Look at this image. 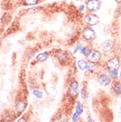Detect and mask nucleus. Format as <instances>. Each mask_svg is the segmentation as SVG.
<instances>
[{
    "label": "nucleus",
    "instance_id": "6ab92c4d",
    "mask_svg": "<svg viewBox=\"0 0 121 122\" xmlns=\"http://www.w3.org/2000/svg\"><path fill=\"white\" fill-rule=\"evenodd\" d=\"M33 95L36 98H38V99H42V96H43L42 92L40 91V90H38V89H34Z\"/></svg>",
    "mask_w": 121,
    "mask_h": 122
},
{
    "label": "nucleus",
    "instance_id": "f257e3e1",
    "mask_svg": "<svg viewBox=\"0 0 121 122\" xmlns=\"http://www.w3.org/2000/svg\"><path fill=\"white\" fill-rule=\"evenodd\" d=\"M81 35L83 38L87 41H92L96 37V34L95 30L91 28H85L81 32Z\"/></svg>",
    "mask_w": 121,
    "mask_h": 122
},
{
    "label": "nucleus",
    "instance_id": "393cba45",
    "mask_svg": "<svg viewBox=\"0 0 121 122\" xmlns=\"http://www.w3.org/2000/svg\"><path fill=\"white\" fill-rule=\"evenodd\" d=\"M116 2H117V3L118 4H119V3H121V0H115Z\"/></svg>",
    "mask_w": 121,
    "mask_h": 122
},
{
    "label": "nucleus",
    "instance_id": "4be33fe9",
    "mask_svg": "<svg viewBox=\"0 0 121 122\" xmlns=\"http://www.w3.org/2000/svg\"><path fill=\"white\" fill-rule=\"evenodd\" d=\"M81 43H79V44L77 45V47H76L75 51H74V53H76V52H77V51H78V50H80V48H81Z\"/></svg>",
    "mask_w": 121,
    "mask_h": 122
},
{
    "label": "nucleus",
    "instance_id": "6e6552de",
    "mask_svg": "<svg viewBox=\"0 0 121 122\" xmlns=\"http://www.w3.org/2000/svg\"><path fill=\"white\" fill-rule=\"evenodd\" d=\"M26 109H27V103H26L24 100L20 99V100H18L16 102L15 111L18 114H20V113L24 112L25 111H26Z\"/></svg>",
    "mask_w": 121,
    "mask_h": 122
},
{
    "label": "nucleus",
    "instance_id": "20e7f679",
    "mask_svg": "<svg viewBox=\"0 0 121 122\" xmlns=\"http://www.w3.org/2000/svg\"><path fill=\"white\" fill-rule=\"evenodd\" d=\"M88 61H89L90 63L96 64V63H98V62L101 60L102 54H101V52L99 51L93 50V51H91L90 54H89V56L88 57Z\"/></svg>",
    "mask_w": 121,
    "mask_h": 122
},
{
    "label": "nucleus",
    "instance_id": "0eeeda50",
    "mask_svg": "<svg viewBox=\"0 0 121 122\" xmlns=\"http://www.w3.org/2000/svg\"><path fill=\"white\" fill-rule=\"evenodd\" d=\"M56 57H57L58 62L60 64H65L68 60V54H67V52L65 51H62V50H58V51H57Z\"/></svg>",
    "mask_w": 121,
    "mask_h": 122
},
{
    "label": "nucleus",
    "instance_id": "1a4fd4ad",
    "mask_svg": "<svg viewBox=\"0 0 121 122\" xmlns=\"http://www.w3.org/2000/svg\"><path fill=\"white\" fill-rule=\"evenodd\" d=\"M98 81L102 86H108L111 82V79L109 75H107L106 73H102L98 76Z\"/></svg>",
    "mask_w": 121,
    "mask_h": 122
},
{
    "label": "nucleus",
    "instance_id": "a878e982",
    "mask_svg": "<svg viewBox=\"0 0 121 122\" xmlns=\"http://www.w3.org/2000/svg\"><path fill=\"white\" fill-rule=\"evenodd\" d=\"M119 78H120V80H121V71H120V75H119Z\"/></svg>",
    "mask_w": 121,
    "mask_h": 122
},
{
    "label": "nucleus",
    "instance_id": "f8f14e48",
    "mask_svg": "<svg viewBox=\"0 0 121 122\" xmlns=\"http://www.w3.org/2000/svg\"><path fill=\"white\" fill-rule=\"evenodd\" d=\"M49 56H50V54H49V52H42V53H40V54H38V55L36 56V60L38 61V62H41V63H42V62H45L47 59H48Z\"/></svg>",
    "mask_w": 121,
    "mask_h": 122
},
{
    "label": "nucleus",
    "instance_id": "f3484780",
    "mask_svg": "<svg viewBox=\"0 0 121 122\" xmlns=\"http://www.w3.org/2000/svg\"><path fill=\"white\" fill-rule=\"evenodd\" d=\"M39 3V0H24L23 5L26 6L27 5H35Z\"/></svg>",
    "mask_w": 121,
    "mask_h": 122
},
{
    "label": "nucleus",
    "instance_id": "9d476101",
    "mask_svg": "<svg viewBox=\"0 0 121 122\" xmlns=\"http://www.w3.org/2000/svg\"><path fill=\"white\" fill-rule=\"evenodd\" d=\"M107 67H109V68H114V69H118V67H119V59L118 58H116V57L111 58L108 61V63H107Z\"/></svg>",
    "mask_w": 121,
    "mask_h": 122
},
{
    "label": "nucleus",
    "instance_id": "9b49d317",
    "mask_svg": "<svg viewBox=\"0 0 121 122\" xmlns=\"http://www.w3.org/2000/svg\"><path fill=\"white\" fill-rule=\"evenodd\" d=\"M15 119V114H13L11 112H5L3 114V117H2V119L4 121H12Z\"/></svg>",
    "mask_w": 121,
    "mask_h": 122
},
{
    "label": "nucleus",
    "instance_id": "dca6fc26",
    "mask_svg": "<svg viewBox=\"0 0 121 122\" xmlns=\"http://www.w3.org/2000/svg\"><path fill=\"white\" fill-rule=\"evenodd\" d=\"M81 52L82 53V55H84L85 57H87L88 58L89 54H90L91 52V49L88 46H86V47H82L81 49Z\"/></svg>",
    "mask_w": 121,
    "mask_h": 122
},
{
    "label": "nucleus",
    "instance_id": "7ed1b4c3",
    "mask_svg": "<svg viewBox=\"0 0 121 122\" xmlns=\"http://www.w3.org/2000/svg\"><path fill=\"white\" fill-rule=\"evenodd\" d=\"M86 6L89 12H96L100 9L101 2L99 0H88Z\"/></svg>",
    "mask_w": 121,
    "mask_h": 122
},
{
    "label": "nucleus",
    "instance_id": "aec40b11",
    "mask_svg": "<svg viewBox=\"0 0 121 122\" xmlns=\"http://www.w3.org/2000/svg\"><path fill=\"white\" fill-rule=\"evenodd\" d=\"M81 96L82 99H87L88 97V90L85 89V88H82L81 90Z\"/></svg>",
    "mask_w": 121,
    "mask_h": 122
},
{
    "label": "nucleus",
    "instance_id": "a211bd4d",
    "mask_svg": "<svg viewBox=\"0 0 121 122\" xmlns=\"http://www.w3.org/2000/svg\"><path fill=\"white\" fill-rule=\"evenodd\" d=\"M76 112L78 113L79 115H81L82 112H83V108H82V104L81 103L78 101L77 102V104H76Z\"/></svg>",
    "mask_w": 121,
    "mask_h": 122
},
{
    "label": "nucleus",
    "instance_id": "ddd939ff",
    "mask_svg": "<svg viewBox=\"0 0 121 122\" xmlns=\"http://www.w3.org/2000/svg\"><path fill=\"white\" fill-rule=\"evenodd\" d=\"M77 65H78V67L81 71H85L88 70V62L85 61L84 59H80L77 62Z\"/></svg>",
    "mask_w": 121,
    "mask_h": 122
},
{
    "label": "nucleus",
    "instance_id": "5701e85b",
    "mask_svg": "<svg viewBox=\"0 0 121 122\" xmlns=\"http://www.w3.org/2000/svg\"><path fill=\"white\" fill-rule=\"evenodd\" d=\"M18 121H27V119L25 118V117H22L20 119H18Z\"/></svg>",
    "mask_w": 121,
    "mask_h": 122
},
{
    "label": "nucleus",
    "instance_id": "b1692460",
    "mask_svg": "<svg viewBox=\"0 0 121 122\" xmlns=\"http://www.w3.org/2000/svg\"><path fill=\"white\" fill-rule=\"evenodd\" d=\"M80 10H81V11H83V10H84V5H81Z\"/></svg>",
    "mask_w": 121,
    "mask_h": 122
},
{
    "label": "nucleus",
    "instance_id": "39448f33",
    "mask_svg": "<svg viewBox=\"0 0 121 122\" xmlns=\"http://www.w3.org/2000/svg\"><path fill=\"white\" fill-rule=\"evenodd\" d=\"M84 21L85 23H87L89 26H96V25H97L99 23L100 19H99V17L97 15L91 13V14H88V15L85 17Z\"/></svg>",
    "mask_w": 121,
    "mask_h": 122
},
{
    "label": "nucleus",
    "instance_id": "2eb2a0df",
    "mask_svg": "<svg viewBox=\"0 0 121 122\" xmlns=\"http://www.w3.org/2000/svg\"><path fill=\"white\" fill-rule=\"evenodd\" d=\"M113 90L115 92L116 95H121V83L120 82H116L113 86Z\"/></svg>",
    "mask_w": 121,
    "mask_h": 122
},
{
    "label": "nucleus",
    "instance_id": "412c9836",
    "mask_svg": "<svg viewBox=\"0 0 121 122\" xmlns=\"http://www.w3.org/2000/svg\"><path fill=\"white\" fill-rule=\"evenodd\" d=\"M80 116H81V115H79V114H78L77 112L73 113V118H72L73 121H74V122L78 121V120L80 119Z\"/></svg>",
    "mask_w": 121,
    "mask_h": 122
},
{
    "label": "nucleus",
    "instance_id": "4468645a",
    "mask_svg": "<svg viewBox=\"0 0 121 122\" xmlns=\"http://www.w3.org/2000/svg\"><path fill=\"white\" fill-rule=\"evenodd\" d=\"M107 71H108V73H109L111 78H112V79L118 78V69H114V68H109V67H107Z\"/></svg>",
    "mask_w": 121,
    "mask_h": 122
},
{
    "label": "nucleus",
    "instance_id": "423d86ee",
    "mask_svg": "<svg viewBox=\"0 0 121 122\" xmlns=\"http://www.w3.org/2000/svg\"><path fill=\"white\" fill-rule=\"evenodd\" d=\"M113 48H114V42L111 41V40H106V41L103 42L102 44H101L102 51L106 52V53L111 52L113 50Z\"/></svg>",
    "mask_w": 121,
    "mask_h": 122
},
{
    "label": "nucleus",
    "instance_id": "f03ea898",
    "mask_svg": "<svg viewBox=\"0 0 121 122\" xmlns=\"http://www.w3.org/2000/svg\"><path fill=\"white\" fill-rule=\"evenodd\" d=\"M80 89H79V83L76 81H73L71 82L69 86V89H68V94L71 97L75 98L78 95H79Z\"/></svg>",
    "mask_w": 121,
    "mask_h": 122
}]
</instances>
